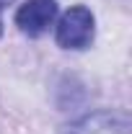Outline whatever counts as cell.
<instances>
[{
    "label": "cell",
    "instance_id": "cell-5",
    "mask_svg": "<svg viewBox=\"0 0 132 134\" xmlns=\"http://www.w3.org/2000/svg\"><path fill=\"white\" fill-rule=\"evenodd\" d=\"M0 36H3V21H0Z\"/></svg>",
    "mask_w": 132,
    "mask_h": 134
},
{
    "label": "cell",
    "instance_id": "cell-2",
    "mask_svg": "<svg viewBox=\"0 0 132 134\" xmlns=\"http://www.w3.org/2000/svg\"><path fill=\"white\" fill-rule=\"evenodd\" d=\"M57 18L54 0H26L16 10V26L29 36H42Z\"/></svg>",
    "mask_w": 132,
    "mask_h": 134
},
{
    "label": "cell",
    "instance_id": "cell-4",
    "mask_svg": "<svg viewBox=\"0 0 132 134\" xmlns=\"http://www.w3.org/2000/svg\"><path fill=\"white\" fill-rule=\"evenodd\" d=\"M11 3H13V0H0V10H3L5 5H11Z\"/></svg>",
    "mask_w": 132,
    "mask_h": 134
},
{
    "label": "cell",
    "instance_id": "cell-3",
    "mask_svg": "<svg viewBox=\"0 0 132 134\" xmlns=\"http://www.w3.org/2000/svg\"><path fill=\"white\" fill-rule=\"evenodd\" d=\"M67 134H130V119L116 111H96L75 121Z\"/></svg>",
    "mask_w": 132,
    "mask_h": 134
},
{
    "label": "cell",
    "instance_id": "cell-1",
    "mask_svg": "<svg viewBox=\"0 0 132 134\" xmlns=\"http://www.w3.org/2000/svg\"><path fill=\"white\" fill-rule=\"evenodd\" d=\"M93 41V13L85 5L70 8L57 23V44L65 49H85Z\"/></svg>",
    "mask_w": 132,
    "mask_h": 134
}]
</instances>
